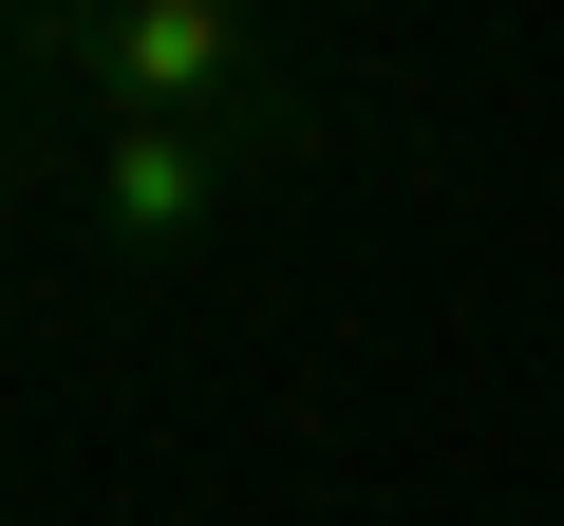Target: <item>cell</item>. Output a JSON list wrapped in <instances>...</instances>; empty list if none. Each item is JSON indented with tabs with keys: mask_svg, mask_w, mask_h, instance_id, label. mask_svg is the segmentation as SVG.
<instances>
[{
	"mask_svg": "<svg viewBox=\"0 0 564 526\" xmlns=\"http://www.w3.org/2000/svg\"><path fill=\"white\" fill-rule=\"evenodd\" d=\"M113 20V0H0V39H20V76H76V39Z\"/></svg>",
	"mask_w": 564,
	"mask_h": 526,
	"instance_id": "3957f363",
	"label": "cell"
},
{
	"mask_svg": "<svg viewBox=\"0 0 564 526\" xmlns=\"http://www.w3.org/2000/svg\"><path fill=\"white\" fill-rule=\"evenodd\" d=\"M95 132H226V151H321V95L282 76L263 0H113L76 39Z\"/></svg>",
	"mask_w": 564,
	"mask_h": 526,
	"instance_id": "6da1fadb",
	"label": "cell"
},
{
	"mask_svg": "<svg viewBox=\"0 0 564 526\" xmlns=\"http://www.w3.org/2000/svg\"><path fill=\"white\" fill-rule=\"evenodd\" d=\"M0 151H20V39H0Z\"/></svg>",
	"mask_w": 564,
	"mask_h": 526,
	"instance_id": "277c9868",
	"label": "cell"
},
{
	"mask_svg": "<svg viewBox=\"0 0 564 526\" xmlns=\"http://www.w3.org/2000/svg\"><path fill=\"white\" fill-rule=\"evenodd\" d=\"M226 188H245L226 132H95V244L113 263H188L226 226Z\"/></svg>",
	"mask_w": 564,
	"mask_h": 526,
	"instance_id": "7a4b0ae2",
	"label": "cell"
}]
</instances>
